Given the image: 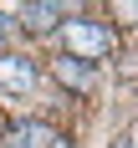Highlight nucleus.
Here are the masks:
<instances>
[{"mask_svg": "<svg viewBox=\"0 0 138 148\" xmlns=\"http://www.w3.org/2000/svg\"><path fill=\"white\" fill-rule=\"evenodd\" d=\"M61 41H67V51L77 61H92L97 66V56L113 51V31L102 21H61Z\"/></svg>", "mask_w": 138, "mask_h": 148, "instance_id": "f257e3e1", "label": "nucleus"}, {"mask_svg": "<svg viewBox=\"0 0 138 148\" xmlns=\"http://www.w3.org/2000/svg\"><path fill=\"white\" fill-rule=\"evenodd\" d=\"M36 87V61L31 56H0V92H31Z\"/></svg>", "mask_w": 138, "mask_h": 148, "instance_id": "f03ea898", "label": "nucleus"}, {"mask_svg": "<svg viewBox=\"0 0 138 148\" xmlns=\"http://www.w3.org/2000/svg\"><path fill=\"white\" fill-rule=\"evenodd\" d=\"M61 138L46 128V123H21V128H10V148H56Z\"/></svg>", "mask_w": 138, "mask_h": 148, "instance_id": "7ed1b4c3", "label": "nucleus"}, {"mask_svg": "<svg viewBox=\"0 0 138 148\" xmlns=\"http://www.w3.org/2000/svg\"><path fill=\"white\" fill-rule=\"evenodd\" d=\"M56 77L67 87H92V82H97V66H82L77 56H67V61H56Z\"/></svg>", "mask_w": 138, "mask_h": 148, "instance_id": "20e7f679", "label": "nucleus"}, {"mask_svg": "<svg viewBox=\"0 0 138 148\" xmlns=\"http://www.w3.org/2000/svg\"><path fill=\"white\" fill-rule=\"evenodd\" d=\"M21 15H26V26L46 31V26H56L61 15H67V5H51V0H41V5H21Z\"/></svg>", "mask_w": 138, "mask_h": 148, "instance_id": "39448f33", "label": "nucleus"}, {"mask_svg": "<svg viewBox=\"0 0 138 148\" xmlns=\"http://www.w3.org/2000/svg\"><path fill=\"white\" fill-rule=\"evenodd\" d=\"M118 148H133V143H118Z\"/></svg>", "mask_w": 138, "mask_h": 148, "instance_id": "423d86ee", "label": "nucleus"}]
</instances>
